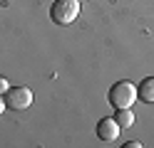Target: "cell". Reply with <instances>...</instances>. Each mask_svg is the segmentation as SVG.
<instances>
[{"label": "cell", "instance_id": "cell-1", "mask_svg": "<svg viewBox=\"0 0 154 148\" xmlns=\"http://www.w3.org/2000/svg\"><path fill=\"white\" fill-rule=\"evenodd\" d=\"M109 104L114 109H132V104H137V84L132 82H117L109 89Z\"/></svg>", "mask_w": 154, "mask_h": 148}, {"label": "cell", "instance_id": "cell-2", "mask_svg": "<svg viewBox=\"0 0 154 148\" xmlns=\"http://www.w3.org/2000/svg\"><path fill=\"white\" fill-rule=\"evenodd\" d=\"M80 15V0H55L50 7V17L55 25H72Z\"/></svg>", "mask_w": 154, "mask_h": 148}, {"label": "cell", "instance_id": "cell-3", "mask_svg": "<svg viewBox=\"0 0 154 148\" xmlns=\"http://www.w3.org/2000/svg\"><path fill=\"white\" fill-rule=\"evenodd\" d=\"M5 104L8 109H15V111H23L32 104V91L27 86H10L5 94Z\"/></svg>", "mask_w": 154, "mask_h": 148}, {"label": "cell", "instance_id": "cell-4", "mask_svg": "<svg viewBox=\"0 0 154 148\" xmlns=\"http://www.w3.org/2000/svg\"><path fill=\"white\" fill-rule=\"evenodd\" d=\"M119 123L114 121V116H109V118H102V121L97 123V138L100 141H104V143H112V141H117V136H119Z\"/></svg>", "mask_w": 154, "mask_h": 148}, {"label": "cell", "instance_id": "cell-5", "mask_svg": "<svg viewBox=\"0 0 154 148\" xmlns=\"http://www.w3.org/2000/svg\"><path fill=\"white\" fill-rule=\"evenodd\" d=\"M137 99L144 104H154V77L144 79V82L137 86Z\"/></svg>", "mask_w": 154, "mask_h": 148}, {"label": "cell", "instance_id": "cell-6", "mask_svg": "<svg viewBox=\"0 0 154 148\" xmlns=\"http://www.w3.org/2000/svg\"><path fill=\"white\" fill-rule=\"evenodd\" d=\"M114 121L119 123V128H129L132 123H137V118H134V114H132V109H114Z\"/></svg>", "mask_w": 154, "mask_h": 148}, {"label": "cell", "instance_id": "cell-7", "mask_svg": "<svg viewBox=\"0 0 154 148\" xmlns=\"http://www.w3.org/2000/svg\"><path fill=\"white\" fill-rule=\"evenodd\" d=\"M8 89H10V82H8L5 77H0V96H5V94H8Z\"/></svg>", "mask_w": 154, "mask_h": 148}, {"label": "cell", "instance_id": "cell-8", "mask_svg": "<svg viewBox=\"0 0 154 148\" xmlns=\"http://www.w3.org/2000/svg\"><path fill=\"white\" fill-rule=\"evenodd\" d=\"M124 148H142L139 141H129V143H124Z\"/></svg>", "mask_w": 154, "mask_h": 148}, {"label": "cell", "instance_id": "cell-9", "mask_svg": "<svg viewBox=\"0 0 154 148\" xmlns=\"http://www.w3.org/2000/svg\"><path fill=\"white\" fill-rule=\"evenodd\" d=\"M5 109H8V104H5V96H0V114H3Z\"/></svg>", "mask_w": 154, "mask_h": 148}, {"label": "cell", "instance_id": "cell-10", "mask_svg": "<svg viewBox=\"0 0 154 148\" xmlns=\"http://www.w3.org/2000/svg\"><path fill=\"white\" fill-rule=\"evenodd\" d=\"M80 3H85V0H80Z\"/></svg>", "mask_w": 154, "mask_h": 148}, {"label": "cell", "instance_id": "cell-11", "mask_svg": "<svg viewBox=\"0 0 154 148\" xmlns=\"http://www.w3.org/2000/svg\"><path fill=\"white\" fill-rule=\"evenodd\" d=\"M52 3H55V0H52Z\"/></svg>", "mask_w": 154, "mask_h": 148}]
</instances>
